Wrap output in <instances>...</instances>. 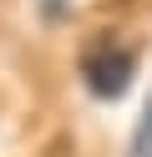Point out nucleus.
Returning a JSON list of instances; mask_svg holds the SVG:
<instances>
[{"label":"nucleus","instance_id":"obj_1","mask_svg":"<svg viewBox=\"0 0 152 157\" xmlns=\"http://www.w3.org/2000/svg\"><path fill=\"white\" fill-rule=\"evenodd\" d=\"M132 76H137V51H127V46H117V41H101V46H91V51L81 56V81H86V91L101 96V101H117L132 86Z\"/></svg>","mask_w":152,"mask_h":157},{"label":"nucleus","instance_id":"obj_2","mask_svg":"<svg viewBox=\"0 0 152 157\" xmlns=\"http://www.w3.org/2000/svg\"><path fill=\"white\" fill-rule=\"evenodd\" d=\"M127 157H152V96L142 106L137 127H132V142H127Z\"/></svg>","mask_w":152,"mask_h":157},{"label":"nucleus","instance_id":"obj_3","mask_svg":"<svg viewBox=\"0 0 152 157\" xmlns=\"http://www.w3.org/2000/svg\"><path fill=\"white\" fill-rule=\"evenodd\" d=\"M41 10H46V15H61V10H66V0H41Z\"/></svg>","mask_w":152,"mask_h":157}]
</instances>
